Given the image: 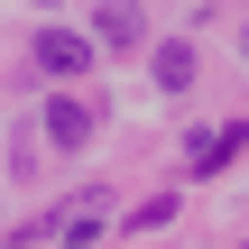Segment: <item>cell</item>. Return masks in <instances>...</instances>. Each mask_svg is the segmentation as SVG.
<instances>
[{"label":"cell","instance_id":"obj_3","mask_svg":"<svg viewBox=\"0 0 249 249\" xmlns=\"http://www.w3.org/2000/svg\"><path fill=\"white\" fill-rule=\"evenodd\" d=\"M46 139L55 148H83L92 139V102H46Z\"/></svg>","mask_w":249,"mask_h":249},{"label":"cell","instance_id":"obj_7","mask_svg":"<svg viewBox=\"0 0 249 249\" xmlns=\"http://www.w3.org/2000/svg\"><path fill=\"white\" fill-rule=\"evenodd\" d=\"M240 46H249V28H240Z\"/></svg>","mask_w":249,"mask_h":249},{"label":"cell","instance_id":"obj_1","mask_svg":"<svg viewBox=\"0 0 249 249\" xmlns=\"http://www.w3.org/2000/svg\"><path fill=\"white\" fill-rule=\"evenodd\" d=\"M92 65V37H74V28H46L37 37V74H55V83H74Z\"/></svg>","mask_w":249,"mask_h":249},{"label":"cell","instance_id":"obj_6","mask_svg":"<svg viewBox=\"0 0 249 249\" xmlns=\"http://www.w3.org/2000/svg\"><path fill=\"white\" fill-rule=\"evenodd\" d=\"M185 157H194V176H213V166H222V157H231V129H203V139H194V148H185Z\"/></svg>","mask_w":249,"mask_h":249},{"label":"cell","instance_id":"obj_5","mask_svg":"<svg viewBox=\"0 0 249 249\" xmlns=\"http://www.w3.org/2000/svg\"><path fill=\"white\" fill-rule=\"evenodd\" d=\"M92 231H102V194H83V203H74V213L55 222V240H65V249H83Z\"/></svg>","mask_w":249,"mask_h":249},{"label":"cell","instance_id":"obj_2","mask_svg":"<svg viewBox=\"0 0 249 249\" xmlns=\"http://www.w3.org/2000/svg\"><path fill=\"white\" fill-rule=\"evenodd\" d=\"M139 37H148V9L139 0H102L92 9V46H139Z\"/></svg>","mask_w":249,"mask_h":249},{"label":"cell","instance_id":"obj_4","mask_svg":"<svg viewBox=\"0 0 249 249\" xmlns=\"http://www.w3.org/2000/svg\"><path fill=\"white\" fill-rule=\"evenodd\" d=\"M157 83H166V92H185V83H194V46H185V37H166V46H157Z\"/></svg>","mask_w":249,"mask_h":249}]
</instances>
